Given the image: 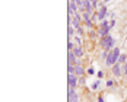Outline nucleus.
<instances>
[{
	"mask_svg": "<svg viewBox=\"0 0 127 102\" xmlns=\"http://www.w3.org/2000/svg\"><path fill=\"white\" fill-rule=\"evenodd\" d=\"M110 31H111V26H102L98 29V37L101 38V37H107V35H110Z\"/></svg>",
	"mask_w": 127,
	"mask_h": 102,
	"instance_id": "7ed1b4c3",
	"label": "nucleus"
},
{
	"mask_svg": "<svg viewBox=\"0 0 127 102\" xmlns=\"http://www.w3.org/2000/svg\"><path fill=\"white\" fill-rule=\"evenodd\" d=\"M113 73H114V76H117V77H123L121 64H120V63H115L114 66H113Z\"/></svg>",
	"mask_w": 127,
	"mask_h": 102,
	"instance_id": "39448f33",
	"label": "nucleus"
},
{
	"mask_svg": "<svg viewBox=\"0 0 127 102\" xmlns=\"http://www.w3.org/2000/svg\"><path fill=\"white\" fill-rule=\"evenodd\" d=\"M83 73H85V70L82 69V66H75V75L76 76H83Z\"/></svg>",
	"mask_w": 127,
	"mask_h": 102,
	"instance_id": "6e6552de",
	"label": "nucleus"
},
{
	"mask_svg": "<svg viewBox=\"0 0 127 102\" xmlns=\"http://www.w3.org/2000/svg\"><path fill=\"white\" fill-rule=\"evenodd\" d=\"M98 102H105V101H104V98H102V96H99V98H98Z\"/></svg>",
	"mask_w": 127,
	"mask_h": 102,
	"instance_id": "4be33fe9",
	"label": "nucleus"
},
{
	"mask_svg": "<svg viewBox=\"0 0 127 102\" xmlns=\"http://www.w3.org/2000/svg\"><path fill=\"white\" fill-rule=\"evenodd\" d=\"M98 21L101 22V21H104L105 18H107V15H108V6H105V4H102L101 7L98 9Z\"/></svg>",
	"mask_w": 127,
	"mask_h": 102,
	"instance_id": "f03ea898",
	"label": "nucleus"
},
{
	"mask_svg": "<svg viewBox=\"0 0 127 102\" xmlns=\"http://www.w3.org/2000/svg\"><path fill=\"white\" fill-rule=\"evenodd\" d=\"M126 80H127V73H126Z\"/></svg>",
	"mask_w": 127,
	"mask_h": 102,
	"instance_id": "b1692460",
	"label": "nucleus"
},
{
	"mask_svg": "<svg viewBox=\"0 0 127 102\" xmlns=\"http://www.w3.org/2000/svg\"><path fill=\"white\" fill-rule=\"evenodd\" d=\"M105 85H107V88H113V85H114V82H113V80L110 79V80H107V83H105Z\"/></svg>",
	"mask_w": 127,
	"mask_h": 102,
	"instance_id": "f3484780",
	"label": "nucleus"
},
{
	"mask_svg": "<svg viewBox=\"0 0 127 102\" xmlns=\"http://www.w3.org/2000/svg\"><path fill=\"white\" fill-rule=\"evenodd\" d=\"M96 77H98V79H102V77H104V72H102V70L96 72Z\"/></svg>",
	"mask_w": 127,
	"mask_h": 102,
	"instance_id": "a211bd4d",
	"label": "nucleus"
},
{
	"mask_svg": "<svg viewBox=\"0 0 127 102\" xmlns=\"http://www.w3.org/2000/svg\"><path fill=\"white\" fill-rule=\"evenodd\" d=\"M73 38H75V42H76V45H80V44H82V39H80V35H79V34H76Z\"/></svg>",
	"mask_w": 127,
	"mask_h": 102,
	"instance_id": "ddd939ff",
	"label": "nucleus"
},
{
	"mask_svg": "<svg viewBox=\"0 0 127 102\" xmlns=\"http://www.w3.org/2000/svg\"><path fill=\"white\" fill-rule=\"evenodd\" d=\"M89 35H91V38H95V37H96V35H98V32H96V34H95V32H94V31H89Z\"/></svg>",
	"mask_w": 127,
	"mask_h": 102,
	"instance_id": "aec40b11",
	"label": "nucleus"
},
{
	"mask_svg": "<svg viewBox=\"0 0 127 102\" xmlns=\"http://www.w3.org/2000/svg\"><path fill=\"white\" fill-rule=\"evenodd\" d=\"M88 75H95V69L94 67H89L88 69Z\"/></svg>",
	"mask_w": 127,
	"mask_h": 102,
	"instance_id": "6ab92c4d",
	"label": "nucleus"
},
{
	"mask_svg": "<svg viewBox=\"0 0 127 102\" xmlns=\"http://www.w3.org/2000/svg\"><path fill=\"white\" fill-rule=\"evenodd\" d=\"M67 47H69V50H73L76 45H75V42H73V41H69V42H67Z\"/></svg>",
	"mask_w": 127,
	"mask_h": 102,
	"instance_id": "2eb2a0df",
	"label": "nucleus"
},
{
	"mask_svg": "<svg viewBox=\"0 0 127 102\" xmlns=\"http://www.w3.org/2000/svg\"><path fill=\"white\" fill-rule=\"evenodd\" d=\"M79 76H76L75 73H69V76H67V82H69V88H72V89H76L77 83H79Z\"/></svg>",
	"mask_w": 127,
	"mask_h": 102,
	"instance_id": "f257e3e1",
	"label": "nucleus"
},
{
	"mask_svg": "<svg viewBox=\"0 0 127 102\" xmlns=\"http://www.w3.org/2000/svg\"><path fill=\"white\" fill-rule=\"evenodd\" d=\"M104 1H105V3H108V1H110V0H104Z\"/></svg>",
	"mask_w": 127,
	"mask_h": 102,
	"instance_id": "5701e85b",
	"label": "nucleus"
},
{
	"mask_svg": "<svg viewBox=\"0 0 127 102\" xmlns=\"http://www.w3.org/2000/svg\"><path fill=\"white\" fill-rule=\"evenodd\" d=\"M72 51H73V54H75L76 57H79V58L83 55V48H82L80 45H76V47H75V48H73Z\"/></svg>",
	"mask_w": 127,
	"mask_h": 102,
	"instance_id": "0eeeda50",
	"label": "nucleus"
},
{
	"mask_svg": "<svg viewBox=\"0 0 127 102\" xmlns=\"http://www.w3.org/2000/svg\"><path fill=\"white\" fill-rule=\"evenodd\" d=\"M76 34H79V35H83V34H85V26L77 28V29H76Z\"/></svg>",
	"mask_w": 127,
	"mask_h": 102,
	"instance_id": "4468645a",
	"label": "nucleus"
},
{
	"mask_svg": "<svg viewBox=\"0 0 127 102\" xmlns=\"http://www.w3.org/2000/svg\"><path fill=\"white\" fill-rule=\"evenodd\" d=\"M126 61H127V55H126V54H121L117 63H120V64H124V63H126Z\"/></svg>",
	"mask_w": 127,
	"mask_h": 102,
	"instance_id": "9b49d317",
	"label": "nucleus"
},
{
	"mask_svg": "<svg viewBox=\"0 0 127 102\" xmlns=\"http://www.w3.org/2000/svg\"><path fill=\"white\" fill-rule=\"evenodd\" d=\"M75 31H76V28H73V26L69 24V29H67V34H69V37H70V38L76 35V32H75Z\"/></svg>",
	"mask_w": 127,
	"mask_h": 102,
	"instance_id": "9d476101",
	"label": "nucleus"
},
{
	"mask_svg": "<svg viewBox=\"0 0 127 102\" xmlns=\"http://www.w3.org/2000/svg\"><path fill=\"white\" fill-rule=\"evenodd\" d=\"M92 90H98L99 88H101V79H98V80H95L94 83H92Z\"/></svg>",
	"mask_w": 127,
	"mask_h": 102,
	"instance_id": "1a4fd4ad",
	"label": "nucleus"
},
{
	"mask_svg": "<svg viewBox=\"0 0 127 102\" xmlns=\"http://www.w3.org/2000/svg\"><path fill=\"white\" fill-rule=\"evenodd\" d=\"M69 102H79V96H77V93L75 92V89H72V88H69Z\"/></svg>",
	"mask_w": 127,
	"mask_h": 102,
	"instance_id": "20e7f679",
	"label": "nucleus"
},
{
	"mask_svg": "<svg viewBox=\"0 0 127 102\" xmlns=\"http://www.w3.org/2000/svg\"><path fill=\"white\" fill-rule=\"evenodd\" d=\"M67 70H69V73H75V66H73V64H69Z\"/></svg>",
	"mask_w": 127,
	"mask_h": 102,
	"instance_id": "dca6fc26",
	"label": "nucleus"
},
{
	"mask_svg": "<svg viewBox=\"0 0 127 102\" xmlns=\"http://www.w3.org/2000/svg\"><path fill=\"white\" fill-rule=\"evenodd\" d=\"M114 44H115V39L113 38L111 35H108V42H107V45H105V48H104V50L113 51V48H114Z\"/></svg>",
	"mask_w": 127,
	"mask_h": 102,
	"instance_id": "423d86ee",
	"label": "nucleus"
},
{
	"mask_svg": "<svg viewBox=\"0 0 127 102\" xmlns=\"http://www.w3.org/2000/svg\"><path fill=\"white\" fill-rule=\"evenodd\" d=\"M114 25H115V19L110 21V26H111V28H114Z\"/></svg>",
	"mask_w": 127,
	"mask_h": 102,
	"instance_id": "412c9836",
	"label": "nucleus"
},
{
	"mask_svg": "<svg viewBox=\"0 0 127 102\" xmlns=\"http://www.w3.org/2000/svg\"><path fill=\"white\" fill-rule=\"evenodd\" d=\"M83 24H85V26H86V28H89V29H92V28H94V22H92L91 19H88V21H83Z\"/></svg>",
	"mask_w": 127,
	"mask_h": 102,
	"instance_id": "f8f14e48",
	"label": "nucleus"
}]
</instances>
